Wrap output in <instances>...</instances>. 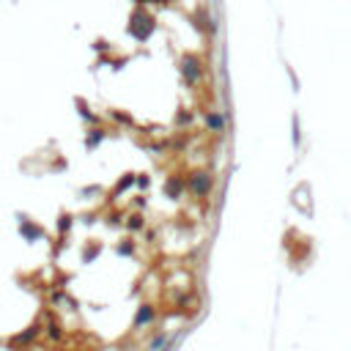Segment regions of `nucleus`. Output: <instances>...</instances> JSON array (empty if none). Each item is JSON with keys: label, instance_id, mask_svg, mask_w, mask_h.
Instances as JSON below:
<instances>
[{"label": "nucleus", "instance_id": "nucleus-1", "mask_svg": "<svg viewBox=\"0 0 351 351\" xmlns=\"http://www.w3.org/2000/svg\"><path fill=\"white\" fill-rule=\"evenodd\" d=\"M154 28H157V20H154L148 11H143V8H138L135 14H132L129 20V33L138 39V42H145L148 36L154 33Z\"/></svg>", "mask_w": 351, "mask_h": 351}, {"label": "nucleus", "instance_id": "nucleus-2", "mask_svg": "<svg viewBox=\"0 0 351 351\" xmlns=\"http://www.w3.org/2000/svg\"><path fill=\"white\" fill-rule=\"evenodd\" d=\"M179 71H181L187 85H198L200 77H203V61H200L195 52H187V55H181V61H179Z\"/></svg>", "mask_w": 351, "mask_h": 351}, {"label": "nucleus", "instance_id": "nucleus-3", "mask_svg": "<svg viewBox=\"0 0 351 351\" xmlns=\"http://www.w3.org/2000/svg\"><path fill=\"white\" fill-rule=\"evenodd\" d=\"M187 187H189V192H192L195 198H206L214 187V176L209 170H192L187 176Z\"/></svg>", "mask_w": 351, "mask_h": 351}, {"label": "nucleus", "instance_id": "nucleus-4", "mask_svg": "<svg viewBox=\"0 0 351 351\" xmlns=\"http://www.w3.org/2000/svg\"><path fill=\"white\" fill-rule=\"evenodd\" d=\"M157 321V307L148 302H143L138 307V313H135V321H132V327L135 329H143V327H151V324Z\"/></svg>", "mask_w": 351, "mask_h": 351}, {"label": "nucleus", "instance_id": "nucleus-5", "mask_svg": "<svg viewBox=\"0 0 351 351\" xmlns=\"http://www.w3.org/2000/svg\"><path fill=\"white\" fill-rule=\"evenodd\" d=\"M181 192H184V176H176V173H170V176L165 179V198L179 200Z\"/></svg>", "mask_w": 351, "mask_h": 351}, {"label": "nucleus", "instance_id": "nucleus-6", "mask_svg": "<svg viewBox=\"0 0 351 351\" xmlns=\"http://www.w3.org/2000/svg\"><path fill=\"white\" fill-rule=\"evenodd\" d=\"M206 126H209V132H214V135H222V132H225V116L217 113V110L206 113Z\"/></svg>", "mask_w": 351, "mask_h": 351}, {"label": "nucleus", "instance_id": "nucleus-7", "mask_svg": "<svg viewBox=\"0 0 351 351\" xmlns=\"http://www.w3.org/2000/svg\"><path fill=\"white\" fill-rule=\"evenodd\" d=\"M195 28H200V30H206L209 36L211 33H217V25H214V20L211 17H206V11H195Z\"/></svg>", "mask_w": 351, "mask_h": 351}, {"label": "nucleus", "instance_id": "nucleus-8", "mask_svg": "<svg viewBox=\"0 0 351 351\" xmlns=\"http://www.w3.org/2000/svg\"><path fill=\"white\" fill-rule=\"evenodd\" d=\"M20 231H22V236L25 239H30V241H36V239H42L44 236V231L39 225H30L28 220H20Z\"/></svg>", "mask_w": 351, "mask_h": 351}, {"label": "nucleus", "instance_id": "nucleus-9", "mask_svg": "<svg viewBox=\"0 0 351 351\" xmlns=\"http://www.w3.org/2000/svg\"><path fill=\"white\" fill-rule=\"evenodd\" d=\"M167 340H170V335H167V332H159L157 337H151V343L145 346V351H162L167 346Z\"/></svg>", "mask_w": 351, "mask_h": 351}, {"label": "nucleus", "instance_id": "nucleus-10", "mask_svg": "<svg viewBox=\"0 0 351 351\" xmlns=\"http://www.w3.org/2000/svg\"><path fill=\"white\" fill-rule=\"evenodd\" d=\"M126 228H129L132 234H138V231H143V228H145L143 214H129V217H126Z\"/></svg>", "mask_w": 351, "mask_h": 351}, {"label": "nucleus", "instance_id": "nucleus-11", "mask_svg": "<svg viewBox=\"0 0 351 351\" xmlns=\"http://www.w3.org/2000/svg\"><path fill=\"white\" fill-rule=\"evenodd\" d=\"M104 138H107V132H104V129H91V135H88V140H85V145H88V148H96V145L102 143Z\"/></svg>", "mask_w": 351, "mask_h": 351}, {"label": "nucleus", "instance_id": "nucleus-12", "mask_svg": "<svg viewBox=\"0 0 351 351\" xmlns=\"http://www.w3.org/2000/svg\"><path fill=\"white\" fill-rule=\"evenodd\" d=\"M132 184H135V176H132V173H126L124 179L118 181V187H116V195H121V192H124V189H129Z\"/></svg>", "mask_w": 351, "mask_h": 351}, {"label": "nucleus", "instance_id": "nucleus-13", "mask_svg": "<svg viewBox=\"0 0 351 351\" xmlns=\"http://www.w3.org/2000/svg\"><path fill=\"white\" fill-rule=\"evenodd\" d=\"M118 255H135V241L124 239L121 244H118Z\"/></svg>", "mask_w": 351, "mask_h": 351}, {"label": "nucleus", "instance_id": "nucleus-14", "mask_svg": "<svg viewBox=\"0 0 351 351\" xmlns=\"http://www.w3.org/2000/svg\"><path fill=\"white\" fill-rule=\"evenodd\" d=\"M77 107H80V116H83V118H88V121H96V116L91 113V107L83 102V99H77Z\"/></svg>", "mask_w": 351, "mask_h": 351}, {"label": "nucleus", "instance_id": "nucleus-15", "mask_svg": "<svg viewBox=\"0 0 351 351\" xmlns=\"http://www.w3.org/2000/svg\"><path fill=\"white\" fill-rule=\"evenodd\" d=\"M189 121H192V113H189V110H181V113H176V124H179V126H187Z\"/></svg>", "mask_w": 351, "mask_h": 351}, {"label": "nucleus", "instance_id": "nucleus-16", "mask_svg": "<svg viewBox=\"0 0 351 351\" xmlns=\"http://www.w3.org/2000/svg\"><path fill=\"white\" fill-rule=\"evenodd\" d=\"M99 253H102V247H99V244H94L91 250H85V255H83V258H85V263H91V261H94V258H96Z\"/></svg>", "mask_w": 351, "mask_h": 351}, {"label": "nucleus", "instance_id": "nucleus-17", "mask_svg": "<svg viewBox=\"0 0 351 351\" xmlns=\"http://www.w3.org/2000/svg\"><path fill=\"white\" fill-rule=\"evenodd\" d=\"M113 118H116V121H121V124H135V118L132 116H126V113H118V110H113Z\"/></svg>", "mask_w": 351, "mask_h": 351}, {"label": "nucleus", "instance_id": "nucleus-18", "mask_svg": "<svg viewBox=\"0 0 351 351\" xmlns=\"http://www.w3.org/2000/svg\"><path fill=\"white\" fill-rule=\"evenodd\" d=\"M58 228H61V234H63V231H69V228H71V217H69V214H63V217H61V222H58Z\"/></svg>", "mask_w": 351, "mask_h": 351}, {"label": "nucleus", "instance_id": "nucleus-19", "mask_svg": "<svg viewBox=\"0 0 351 351\" xmlns=\"http://www.w3.org/2000/svg\"><path fill=\"white\" fill-rule=\"evenodd\" d=\"M135 184H138V187H140V189H145V187L151 184V179H148V176H145V173H140L138 179H135Z\"/></svg>", "mask_w": 351, "mask_h": 351}, {"label": "nucleus", "instance_id": "nucleus-20", "mask_svg": "<svg viewBox=\"0 0 351 351\" xmlns=\"http://www.w3.org/2000/svg\"><path fill=\"white\" fill-rule=\"evenodd\" d=\"M49 337H55V340H61V337H63V332H61V327H58V324H52V327H49Z\"/></svg>", "mask_w": 351, "mask_h": 351}, {"label": "nucleus", "instance_id": "nucleus-21", "mask_svg": "<svg viewBox=\"0 0 351 351\" xmlns=\"http://www.w3.org/2000/svg\"><path fill=\"white\" fill-rule=\"evenodd\" d=\"M145 3H170V0H145Z\"/></svg>", "mask_w": 351, "mask_h": 351}]
</instances>
